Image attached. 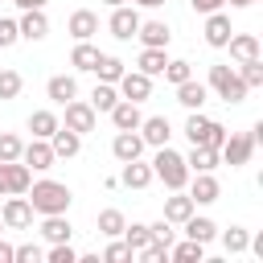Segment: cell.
Returning <instances> with one entry per match:
<instances>
[{
	"label": "cell",
	"instance_id": "obj_1",
	"mask_svg": "<svg viewBox=\"0 0 263 263\" xmlns=\"http://www.w3.org/2000/svg\"><path fill=\"white\" fill-rule=\"evenodd\" d=\"M25 197H29V205H33V214H66L70 210V201H74V193H70V185H62V181H33L29 189H25Z\"/></svg>",
	"mask_w": 263,
	"mask_h": 263
},
{
	"label": "cell",
	"instance_id": "obj_2",
	"mask_svg": "<svg viewBox=\"0 0 263 263\" xmlns=\"http://www.w3.org/2000/svg\"><path fill=\"white\" fill-rule=\"evenodd\" d=\"M152 177L164 181V189H185V181H189V164H185V156H181L177 148L160 144L156 156H152Z\"/></svg>",
	"mask_w": 263,
	"mask_h": 263
},
{
	"label": "cell",
	"instance_id": "obj_3",
	"mask_svg": "<svg viewBox=\"0 0 263 263\" xmlns=\"http://www.w3.org/2000/svg\"><path fill=\"white\" fill-rule=\"evenodd\" d=\"M222 103H242L247 99V86H242V78H238V70L234 66H226V62H214L210 66V82H205Z\"/></svg>",
	"mask_w": 263,
	"mask_h": 263
},
{
	"label": "cell",
	"instance_id": "obj_4",
	"mask_svg": "<svg viewBox=\"0 0 263 263\" xmlns=\"http://www.w3.org/2000/svg\"><path fill=\"white\" fill-rule=\"evenodd\" d=\"M185 136H189V144H201V148H222L226 127H222L218 119L201 115V111H189V119H185Z\"/></svg>",
	"mask_w": 263,
	"mask_h": 263
},
{
	"label": "cell",
	"instance_id": "obj_5",
	"mask_svg": "<svg viewBox=\"0 0 263 263\" xmlns=\"http://www.w3.org/2000/svg\"><path fill=\"white\" fill-rule=\"evenodd\" d=\"M251 156H255V136L251 132H238V136L226 132V140L218 148V160H226L230 168H242V164H251Z\"/></svg>",
	"mask_w": 263,
	"mask_h": 263
},
{
	"label": "cell",
	"instance_id": "obj_6",
	"mask_svg": "<svg viewBox=\"0 0 263 263\" xmlns=\"http://www.w3.org/2000/svg\"><path fill=\"white\" fill-rule=\"evenodd\" d=\"M62 107H66L62 127H70V132H78V136H86V132L99 127V111H95L86 99H70V103H62Z\"/></svg>",
	"mask_w": 263,
	"mask_h": 263
},
{
	"label": "cell",
	"instance_id": "obj_7",
	"mask_svg": "<svg viewBox=\"0 0 263 263\" xmlns=\"http://www.w3.org/2000/svg\"><path fill=\"white\" fill-rule=\"evenodd\" d=\"M29 185H33V168L25 160H0V197L25 193Z\"/></svg>",
	"mask_w": 263,
	"mask_h": 263
},
{
	"label": "cell",
	"instance_id": "obj_8",
	"mask_svg": "<svg viewBox=\"0 0 263 263\" xmlns=\"http://www.w3.org/2000/svg\"><path fill=\"white\" fill-rule=\"evenodd\" d=\"M0 222H4V230H29V226H33V205H29V197H25V193H8V201H4V210H0Z\"/></svg>",
	"mask_w": 263,
	"mask_h": 263
},
{
	"label": "cell",
	"instance_id": "obj_9",
	"mask_svg": "<svg viewBox=\"0 0 263 263\" xmlns=\"http://www.w3.org/2000/svg\"><path fill=\"white\" fill-rule=\"evenodd\" d=\"M185 189H189L193 205H214V201L222 197V185H218V177H214V173H189Z\"/></svg>",
	"mask_w": 263,
	"mask_h": 263
},
{
	"label": "cell",
	"instance_id": "obj_10",
	"mask_svg": "<svg viewBox=\"0 0 263 263\" xmlns=\"http://www.w3.org/2000/svg\"><path fill=\"white\" fill-rule=\"evenodd\" d=\"M107 29H111V37H119V41H132V37H136V29H140V12H136L132 4H119V8H111V21H107Z\"/></svg>",
	"mask_w": 263,
	"mask_h": 263
},
{
	"label": "cell",
	"instance_id": "obj_11",
	"mask_svg": "<svg viewBox=\"0 0 263 263\" xmlns=\"http://www.w3.org/2000/svg\"><path fill=\"white\" fill-rule=\"evenodd\" d=\"M115 90H119V99L144 103V99L152 95V78H148V74H140V70H123V78L115 82Z\"/></svg>",
	"mask_w": 263,
	"mask_h": 263
},
{
	"label": "cell",
	"instance_id": "obj_12",
	"mask_svg": "<svg viewBox=\"0 0 263 263\" xmlns=\"http://www.w3.org/2000/svg\"><path fill=\"white\" fill-rule=\"evenodd\" d=\"M16 29H21V41H45V37H49V16H45V8H25V16L16 21Z\"/></svg>",
	"mask_w": 263,
	"mask_h": 263
},
{
	"label": "cell",
	"instance_id": "obj_13",
	"mask_svg": "<svg viewBox=\"0 0 263 263\" xmlns=\"http://www.w3.org/2000/svg\"><path fill=\"white\" fill-rule=\"evenodd\" d=\"M21 160H25L33 173H45V168H53V160H58V156H53L49 140H37V136H33V140L21 148Z\"/></svg>",
	"mask_w": 263,
	"mask_h": 263
},
{
	"label": "cell",
	"instance_id": "obj_14",
	"mask_svg": "<svg viewBox=\"0 0 263 263\" xmlns=\"http://www.w3.org/2000/svg\"><path fill=\"white\" fill-rule=\"evenodd\" d=\"M66 33H70L74 41H90V37L99 33V12H90V8H74L70 21H66Z\"/></svg>",
	"mask_w": 263,
	"mask_h": 263
},
{
	"label": "cell",
	"instance_id": "obj_15",
	"mask_svg": "<svg viewBox=\"0 0 263 263\" xmlns=\"http://www.w3.org/2000/svg\"><path fill=\"white\" fill-rule=\"evenodd\" d=\"M201 33H205V45L226 49V41H230V33H234V29H230V16L218 8V12H205V29H201Z\"/></svg>",
	"mask_w": 263,
	"mask_h": 263
},
{
	"label": "cell",
	"instance_id": "obj_16",
	"mask_svg": "<svg viewBox=\"0 0 263 263\" xmlns=\"http://www.w3.org/2000/svg\"><path fill=\"white\" fill-rule=\"evenodd\" d=\"M140 140H144V148H160V144H168V136H173V127H168V119L164 115H148V119H140Z\"/></svg>",
	"mask_w": 263,
	"mask_h": 263
},
{
	"label": "cell",
	"instance_id": "obj_17",
	"mask_svg": "<svg viewBox=\"0 0 263 263\" xmlns=\"http://www.w3.org/2000/svg\"><path fill=\"white\" fill-rule=\"evenodd\" d=\"M140 152H144V140H140V132H115V140H111V156H115L119 164H127V160H140Z\"/></svg>",
	"mask_w": 263,
	"mask_h": 263
},
{
	"label": "cell",
	"instance_id": "obj_18",
	"mask_svg": "<svg viewBox=\"0 0 263 263\" xmlns=\"http://www.w3.org/2000/svg\"><path fill=\"white\" fill-rule=\"evenodd\" d=\"M107 115H111L115 132H136V127H140V119H144V115H140V103H132V99H119Z\"/></svg>",
	"mask_w": 263,
	"mask_h": 263
},
{
	"label": "cell",
	"instance_id": "obj_19",
	"mask_svg": "<svg viewBox=\"0 0 263 263\" xmlns=\"http://www.w3.org/2000/svg\"><path fill=\"white\" fill-rule=\"evenodd\" d=\"M49 148H53V156H58V160H70V156H78V152H82V136L58 123V132L49 136Z\"/></svg>",
	"mask_w": 263,
	"mask_h": 263
},
{
	"label": "cell",
	"instance_id": "obj_20",
	"mask_svg": "<svg viewBox=\"0 0 263 263\" xmlns=\"http://www.w3.org/2000/svg\"><path fill=\"white\" fill-rule=\"evenodd\" d=\"M136 37H140V45H152V49H168V41H173V33H168L164 21H140Z\"/></svg>",
	"mask_w": 263,
	"mask_h": 263
},
{
	"label": "cell",
	"instance_id": "obj_21",
	"mask_svg": "<svg viewBox=\"0 0 263 263\" xmlns=\"http://www.w3.org/2000/svg\"><path fill=\"white\" fill-rule=\"evenodd\" d=\"M205 95H210V86H205V82H197V78H185V82H177V103H181L185 111H201Z\"/></svg>",
	"mask_w": 263,
	"mask_h": 263
},
{
	"label": "cell",
	"instance_id": "obj_22",
	"mask_svg": "<svg viewBox=\"0 0 263 263\" xmlns=\"http://www.w3.org/2000/svg\"><path fill=\"white\" fill-rule=\"evenodd\" d=\"M70 234H74V226L66 214H41V238L45 242H70Z\"/></svg>",
	"mask_w": 263,
	"mask_h": 263
},
{
	"label": "cell",
	"instance_id": "obj_23",
	"mask_svg": "<svg viewBox=\"0 0 263 263\" xmlns=\"http://www.w3.org/2000/svg\"><path fill=\"white\" fill-rule=\"evenodd\" d=\"M226 49H230V58H234V62H251V58H259V53H263L255 33H230Z\"/></svg>",
	"mask_w": 263,
	"mask_h": 263
},
{
	"label": "cell",
	"instance_id": "obj_24",
	"mask_svg": "<svg viewBox=\"0 0 263 263\" xmlns=\"http://www.w3.org/2000/svg\"><path fill=\"white\" fill-rule=\"evenodd\" d=\"M45 95L62 107V103H70V99H78V78L74 74H53L49 82H45Z\"/></svg>",
	"mask_w": 263,
	"mask_h": 263
},
{
	"label": "cell",
	"instance_id": "obj_25",
	"mask_svg": "<svg viewBox=\"0 0 263 263\" xmlns=\"http://www.w3.org/2000/svg\"><path fill=\"white\" fill-rule=\"evenodd\" d=\"M156 177H152V164H144V160H127L123 164V173H119V185H127V189H148Z\"/></svg>",
	"mask_w": 263,
	"mask_h": 263
},
{
	"label": "cell",
	"instance_id": "obj_26",
	"mask_svg": "<svg viewBox=\"0 0 263 263\" xmlns=\"http://www.w3.org/2000/svg\"><path fill=\"white\" fill-rule=\"evenodd\" d=\"M193 210H197V205H193V197H189L185 189H173V197H164V218H168L173 226H181Z\"/></svg>",
	"mask_w": 263,
	"mask_h": 263
},
{
	"label": "cell",
	"instance_id": "obj_27",
	"mask_svg": "<svg viewBox=\"0 0 263 263\" xmlns=\"http://www.w3.org/2000/svg\"><path fill=\"white\" fill-rule=\"evenodd\" d=\"M181 226H185V238H197V242H214V238H218V222H214V218H197V214H189Z\"/></svg>",
	"mask_w": 263,
	"mask_h": 263
},
{
	"label": "cell",
	"instance_id": "obj_28",
	"mask_svg": "<svg viewBox=\"0 0 263 263\" xmlns=\"http://www.w3.org/2000/svg\"><path fill=\"white\" fill-rule=\"evenodd\" d=\"M185 164H189V173H214V168H218V148H201V144H193L189 156H185Z\"/></svg>",
	"mask_w": 263,
	"mask_h": 263
},
{
	"label": "cell",
	"instance_id": "obj_29",
	"mask_svg": "<svg viewBox=\"0 0 263 263\" xmlns=\"http://www.w3.org/2000/svg\"><path fill=\"white\" fill-rule=\"evenodd\" d=\"M168 259H177V263H201V259H205V242H197V238H185V242H177V238H173V247H168Z\"/></svg>",
	"mask_w": 263,
	"mask_h": 263
},
{
	"label": "cell",
	"instance_id": "obj_30",
	"mask_svg": "<svg viewBox=\"0 0 263 263\" xmlns=\"http://www.w3.org/2000/svg\"><path fill=\"white\" fill-rule=\"evenodd\" d=\"M164 62H168V53H164V49L144 45V49H140V58H136V70H140V74H148V78H156V74L164 70Z\"/></svg>",
	"mask_w": 263,
	"mask_h": 263
},
{
	"label": "cell",
	"instance_id": "obj_31",
	"mask_svg": "<svg viewBox=\"0 0 263 263\" xmlns=\"http://www.w3.org/2000/svg\"><path fill=\"white\" fill-rule=\"evenodd\" d=\"M123 70H127V66H123L115 53H99V62H95V70H90V74H99V82H119V78H123Z\"/></svg>",
	"mask_w": 263,
	"mask_h": 263
},
{
	"label": "cell",
	"instance_id": "obj_32",
	"mask_svg": "<svg viewBox=\"0 0 263 263\" xmlns=\"http://www.w3.org/2000/svg\"><path fill=\"white\" fill-rule=\"evenodd\" d=\"M58 123H62V119H58V115H53V111H45V107H41V111H33V115H29V132H33V136H37V140H49V136H53V132H58Z\"/></svg>",
	"mask_w": 263,
	"mask_h": 263
},
{
	"label": "cell",
	"instance_id": "obj_33",
	"mask_svg": "<svg viewBox=\"0 0 263 263\" xmlns=\"http://www.w3.org/2000/svg\"><path fill=\"white\" fill-rule=\"evenodd\" d=\"M95 62H99V49H95L90 41H74V49H70V66H74V70H95Z\"/></svg>",
	"mask_w": 263,
	"mask_h": 263
},
{
	"label": "cell",
	"instance_id": "obj_34",
	"mask_svg": "<svg viewBox=\"0 0 263 263\" xmlns=\"http://www.w3.org/2000/svg\"><path fill=\"white\" fill-rule=\"evenodd\" d=\"M95 111H111L115 103H119V90H115V82H99L95 90H90V99H86Z\"/></svg>",
	"mask_w": 263,
	"mask_h": 263
},
{
	"label": "cell",
	"instance_id": "obj_35",
	"mask_svg": "<svg viewBox=\"0 0 263 263\" xmlns=\"http://www.w3.org/2000/svg\"><path fill=\"white\" fill-rule=\"evenodd\" d=\"M123 226H127V218H123L119 210H99V234H103V238H119Z\"/></svg>",
	"mask_w": 263,
	"mask_h": 263
},
{
	"label": "cell",
	"instance_id": "obj_36",
	"mask_svg": "<svg viewBox=\"0 0 263 263\" xmlns=\"http://www.w3.org/2000/svg\"><path fill=\"white\" fill-rule=\"evenodd\" d=\"M247 242H251V230H247V226H230V230H222V247H226V255H242Z\"/></svg>",
	"mask_w": 263,
	"mask_h": 263
},
{
	"label": "cell",
	"instance_id": "obj_37",
	"mask_svg": "<svg viewBox=\"0 0 263 263\" xmlns=\"http://www.w3.org/2000/svg\"><path fill=\"white\" fill-rule=\"evenodd\" d=\"M127 247H132V255L140 251V247H148L152 242V234H148V222H132V226H123V234H119Z\"/></svg>",
	"mask_w": 263,
	"mask_h": 263
},
{
	"label": "cell",
	"instance_id": "obj_38",
	"mask_svg": "<svg viewBox=\"0 0 263 263\" xmlns=\"http://www.w3.org/2000/svg\"><path fill=\"white\" fill-rule=\"evenodd\" d=\"M238 78H242V86H247V90L263 86V62H259V58H251V62H238Z\"/></svg>",
	"mask_w": 263,
	"mask_h": 263
},
{
	"label": "cell",
	"instance_id": "obj_39",
	"mask_svg": "<svg viewBox=\"0 0 263 263\" xmlns=\"http://www.w3.org/2000/svg\"><path fill=\"white\" fill-rule=\"evenodd\" d=\"M160 74H164V78H168V82H173V86H177V82H185V78H193V66H189V62H185V58H168V62H164V70H160Z\"/></svg>",
	"mask_w": 263,
	"mask_h": 263
},
{
	"label": "cell",
	"instance_id": "obj_40",
	"mask_svg": "<svg viewBox=\"0 0 263 263\" xmlns=\"http://www.w3.org/2000/svg\"><path fill=\"white\" fill-rule=\"evenodd\" d=\"M21 86H25V78L16 74V70H0V99L8 103V99H16L21 95Z\"/></svg>",
	"mask_w": 263,
	"mask_h": 263
},
{
	"label": "cell",
	"instance_id": "obj_41",
	"mask_svg": "<svg viewBox=\"0 0 263 263\" xmlns=\"http://www.w3.org/2000/svg\"><path fill=\"white\" fill-rule=\"evenodd\" d=\"M21 148H25V140H21V136L0 132V160H21Z\"/></svg>",
	"mask_w": 263,
	"mask_h": 263
},
{
	"label": "cell",
	"instance_id": "obj_42",
	"mask_svg": "<svg viewBox=\"0 0 263 263\" xmlns=\"http://www.w3.org/2000/svg\"><path fill=\"white\" fill-rule=\"evenodd\" d=\"M45 259V251L37 247V242H21V247H12V263H41Z\"/></svg>",
	"mask_w": 263,
	"mask_h": 263
},
{
	"label": "cell",
	"instance_id": "obj_43",
	"mask_svg": "<svg viewBox=\"0 0 263 263\" xmlns=\"http://www.w3.org/2000/svg\"><path fill=\"white\" fill-rule=\"evenodd\" d=\"M45 259H49V263H78V251H74L70 242H49Z\"/></svg>",
	"mask_w": 263,
	"mask_h": 263
},
{
	"label": "cell",
	"instance_id": "obj_44",
	"mask_svg": "<svg viewBox=\"0 0 263 263\" xmlns=\"http://www.w3.org/2000/svg\"><path fill=\"white\" fill-rule=\"evenodd\" d=\"M103 259H107V263H127V259H132V247H127L123 238H111L107 251H103Z\"/></svg>",
	"mask_w": 263,
	"mask_h": 263
},
{
	"label": "cell",
	"instance_id": "obj_45",
	"mask_svg": "<svg viewBox=\"0 0 263 263\" xmlns=\"http://www.w3.org/2000/svg\"><path fill=\"white\" fill-rule=\"evenodd\" d=\"M148 234H152L156 242H164V247H173V238H177V230H173V222H168V218L152 222V226H148Z\"/></svg>",
	"mask_w": 263,
	"mask_h": 263
},
{
	"label": "cell",
	"instance_id": "obj_46",
	"mask_svg": "<svg viewBox=\"0 0 263 263\" xmlns=\"http://www.w3.org/2000/svg\"><path fill=\"white\" fill-rule=\"evenodd\" d=\"M16 41H21L16 21H12V16H0V49H8V45H16Z\"/></svg>",
	"mask_w": 263,
	"mask_h": 263
},
{
	"label": "cell",
	"instance_id": "obj_47",
	"mask_svg": "<svg viewBox=\"0 0 263 263\" xmlns=\"http://www.w3.org/2000/svg\"><path fill=\"white\" fill-rule=\"evenodd\" d=\"M136 255H140V259H144V263H160V259H168V247H164V242H156V238H152V242H148V247H140V251H136Z\"/></svg>",
	"mask_w": 263,
	"mask_h": 263
},
{
	"label": "cell",
	"instance_id": "obj_48",
	"mask_svg": "<svg viewBox=\"0 0 263 263\" xmlns=\"http://www.w3.org/2000/svg\"><path fill=\"white\" fill-rule=\"evenodd\" d=\"M189 4H193V12H201V16H205V12H218V8H226V0H189Z\"/></svg>",
	"mask_w": 263,
	"mask_h": 263
},
{
	"label": "cell",
	"instance_id": "obj_49",
	"mask_svg": "<svg viewBox=\"0 0 263 263\" xmlns=\"http://www.w3.org/2000/svg\"><path fill=\"white\" fill-rule=\"evenodd\" d=\"M12 4H16V8H21V12H25V8H45V4H49V0H12Z\"/></svg>",
	"mask_w": 263,
	"mask_h": 263
},
{
	"label": "cell",
	"instance_id": "obj_50",
	"mask_svg": "<svg viewBox=\"0 0 263 263\" xmlns=\"http://www.w3.org/2000/svg\"><path fill=\"white\" fill-rule=\"evenodd\" d=\"M0 263H12V242L0 238Z\"/></svg>",
	"mask_w": 263,
	"mask_h": 263
},
{
	"label": "cell",
	"instance_id": "obj_51",
	"mask_svg": "<svg viewBox=\"0 0 263 263\" xmlns=\"http://www.w3.org/2000/svg\"><path fill=\"white\" fill-rule=\"evenodd\" d=\"M132 4H140V8H160L164 0H132Z\"/></svg>",
	"mask_w": 263,
	"mask_h": 263
},
{
	"label": "cell",
	"instance_id": "obj_52",
	"mask_svg": "<svg viewBox=\"0 0 263 263\" xmlns=\"http://www.w3.org/2000/svg\"><path fill=\"white\" fill-rule=\"evenodd\" d=\"M226 4H230V8H251L255 0H226Z\"/></svg>",
	"mask_w": 263,
	"mask_h": 263
},
{
	"label": "cell",
	"instance_id": "obj_53",
	"mask_svg": "<svg viewBox=\"0 0 263 263\" xmlns=\"http://www.w3.org/2000/svg\"><path fill=\"white\" fill-rule=\"evenodd\" d=\"M103 4H107V8H119V4H127V0H103Z\"/></svg>",
	"mask_w": 263,
	"mask_h": 263
},
{
	"label": "cell",
	"instance_id": "obj_54",
	"mask_svg": "<svg viewBox=\"0 0 263 263\" xmlns=\"http://www.w3.org/2000/svg\"><path fill=\"white\" fill-rule=\"evenodd\" d=\"M0 234H4V222H0Z\"/></svg>",
	"mask_w": 263,
	"mask_h": 263
}]
</instances>
